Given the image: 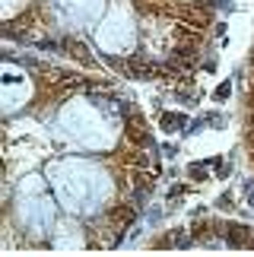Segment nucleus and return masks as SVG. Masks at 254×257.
I'll use <instances>...</instances> for the list:
<instances>
[{
    "instance_id": "f257e3e1",
    "label": "nucleus",
    "mask_w": 254,
    "mask_h": 257,
    "mask_svg": "<svg viewBox=\"0 0 254 257\" xmlns=\"http://www.w3.org/2000/svg\"><path fill=\"white\" fill-rule=\"evenodd\" d=\"M48 178H51L57 203H64V210L73 216L95 213L111 197V178L92 162L67 159L54 169H48Z\"/></svg>"
},
{
    "instance_id": "f03ea898",
    "label": "nucleus",
    "mask_w": 254,
    "mask_h": 257,
    "mask_svg": "<svg viewBox=\"0 0 254 257\" xmlns=\"http://www.w3.org/2000/svg\"><path fill=\"white\" fill-rule=\"evenodd\" d=\"M61 131L70 137L76 146H86V150H102V146L111 143L108 121H105L92 105H86V102L64 105V111H61Z\"/></svg>"
},
{
    "instance_id": "7ed1b4c3",
    "label": "nucleus",
    "mask_w": 254,
    "mask_h": 257,
    "mask_svg": "<svg viewBox=\"0 0 254 257\" xmlns=\"http://www.w3.org/2000/svg\"><path fill=\"white\" fill-rule=\"evenodd\" d=\"M95 42H99L102 51L108 54H124L131 51L134 42H137V29H134V19L124 7H114L108 16L99 23L95 29Z\"/></svg>"
},
{
    "instance_id": "20e7f679",
    "label": "nucleus",
    "mask_w": 254,
    "mask_h": 257,
    "mask_svg": "<svg viewBox=\"0 0 254 257\" xmlns=\"http://www.w3.org/2000/svg\"><path fill=\"white\" fill-rule=\"evenodd\" d=\"M19 216H23V225L32 232H45L51 229L54 222V200H48V197H32V200H23L19 206Z\"/></svg>"
},
{
    "instance_id": "39448f33",
    "label": "nucleus",
    "mask_w": 254,
    "mask_h": 257,
    "mask_svg": "<svg viewBox=\"0 0 254 257\" xmlns=\"http://www.w3.org/2000/svg\"><path fill=\"white\" fill-rule=\"evenodd\" d=\"M57 13H61L67 23L73 26H92L95 19L102 16L105 0H54Z\"/></svg>"
},
{
    "instance_id": "423d86ee",
    "label": "nucleus",
    "mask_w": 254,
    "mask_h": 257,
    "mask_svg": "<svg viewBox=\"0 0 254 257\" xmlns=\"http://www.w3.org/2000/svg\"><path fill=\"white\" fill-rule=\"evenodd\" d=\"M26 95H29V83L26 80L19 83L16 73H13V67H7V70H4V108H7V111H13L16 105L26 102Z\"/></svg>"
}]
</instances>
